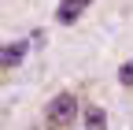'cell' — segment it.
Returning <instances> with one entry per match:
<instances>
[{
    "label": "cell",
    "instance_id": "3957f363",
    "mask_svg": "<svg viewBox=\"0 0 133 130\" xmlns=\"http://www.w3.org/2000/svg\"><path fill=\"white\" fill-rule=\"evenodd\" d=\"M26 52H30V41H11V45H4V52H0V67H4V71L19 67Z\"/></svg>",
    "mask_w": 133,
    "mask_h": 130
},
{
    "label": "cell",
    "instance_id": "7a4b0ae2",
    "mask_svg": "<svg viewBox=\"0 0 133 130\" xmlns=\"http://www.w3.org/2000/svg\"><path fill=\"white\" fill-rule=\"evenodd\" d=\"M92 4V0H59V11H56V19L63 22V26H70V22H78V15H85V8Z\"/></svg>",
    "mask_w": 133,
    "mask_h": 130
},
{
    "label": "cell",
    "instance_id": "6da1fadb",
    "mask_svg": "<svg viewBox=\"0 0 133 130\" xmlns=\"http://www.w3.org/2000/svg\"><path fill=\"white\" fill-rule=\"evenodd\" d=\"M78 115V97L74 93H56L44 108V126L48 130H66Z\"/></svg>",
    "mask_w": 133,
    "mask_h": 130
},
{
    "label": "cell",
    "instance_id": "277c9868",
    "mask_svg": "<svg viewBox=\"0 0 133 130\" xmlns=\"http://www.w3.org/2000/svg\"><path fill=\"white\" fill-rule=\"evenodd\" d=\"M85 130H107V111L92 104V108L85 111Z\"/></svg>",
    "mask_w": 133,
    "mask_h": 130
},
{
    "label": "cell",
    "instance_id": "5b68a950",
    "mask_svg": "<svg viewBox=\"0 0 133 130\" xmlns=\"http://www.w3.org/2000/svg\"><path fill=\"white\" fill-rule=\"evenodd\" d=\"M118 82H122L126 89H133V60H129V63H122V67H118Z\"/></svg>",
    "mask_w": 133,
    "mask_h": 130
}]
</instances>
